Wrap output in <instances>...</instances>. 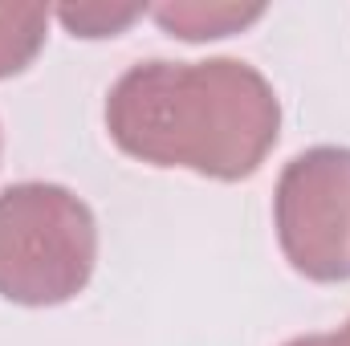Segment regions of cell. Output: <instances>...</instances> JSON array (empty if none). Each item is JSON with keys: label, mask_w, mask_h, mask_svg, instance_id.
Here are the masks:
<instances>
[{"label": "cell", "mask_w": 350, "mask_h": 346, "mask_svg": "<svg viewBox=\"0 0 350 346\" xmlns=\"http://www.w3.org/2000/svg\"><path fill=\"white\" fill-rule=\"evenodd\" d=\"M110 143L147 163L237 183L261 172L281 135V98L241 57L131 66L106 94Z\"/></svg>", "instance_id": "1"}, {"label": "cell", "mask_w": 350, "mask_h": 346, "mask_svg": "<svg viewBox=\"0 0 350 346\" xmlns=\"http://www.w3.org/2000/svg\"><path fill=\"white\" fill-rule=\"evenodd\" d=\"M98 265V220L66 183L25 179L0 191V297L25 310L74 302Z\"/></svg>", "instance_id": "2"}, {"label": "cell", "mask_w": 350, "mask_h": 346, "mask_svg": "<svg viewBox=\"0 0 350 346\" xmlns=\"http://www.w3.org/2000/svg\"><path fill=\"white\" fill-rule=\"evenodd\" d=\"M273 228L293 273L318 285L350 281V147L322 143L281 168Z\"/></svg>", "instance_id": "3"}, {"label": "cell", "mask_w": 350, "mask_h": 346, "mask_svg": "<svg viewBox=\"0 0 350 346\" xmlns=\"http://www.w3.org/2000/svg\"><path fill=\"white\" fill-rule=\"evenodd\" d=\"M151 16L159 21V29L179 41H220L232 37L249 25H257L265 16V4H224V0H167L155 4Z\"/></svg>", "instance_id": "4"}, {"label": "cell", "mask_w": 350, "mask_h": 346, "mask_svg": "<svg viewBox=\"0 0 350 346\" xmlns=\"http://www.w3.org/2000/svg\"><path fill=\"white\" fill-rule=\"evenodd\" d=\"M45 4H0V82L25 74L49 37Z\"/></svg>", "instance_id": "5"}, {"label": "cell", "mask_w": 350, "mask_h": 346, "mask_svg": "<svg viewBox=\"0 0 350 346\" xmlns=\"http://www.w3.org/2000/svg\"><path fill=\"white\" fill-rule=\"evenodd\" d=\"M147 12V4H114V0H82V4H62L53 8V16L82 41H102V37H118L126 33L139 16Z\"/></svg>", "instance_id": "6"}, {"label": "cell", "mask_w": 350, "mask_h": 346, "mask_svg": "<svg viewBox=\"0 0 350 346\" xmlns=\"http://www.w3.org/2000/svg\"><path fill=\"white\" fill-rule=\"evenodd\" d=\"M281 346H350V343L342 338V330H334V334H297V338H289Z\"/></svg>", "instance_id": "7"}, {"label": "cell", "mask_w": 350, "mask_h": 346, "mask_svg": "<svg viewBox=\"0 0 350 346\" xmlns=\"http://www.w3.org/2000/svg\"><path fill=\"white\" fill-rule=\"evenodd\" d=\"M342 338H347V343H350V318H347V326H342Z\"/></svg>", "instance_id": "8"}, {"label": "cell", "mask_w": 350, "mask_h": 346, "mask_svg": "<svg viewBox=\"0 0 350 346\" xmlns=\"http://www.w3.org/2000/svg\"><path fill=\"white\" fill-rule=\"evenodd\" d=\"M0 155H4V131H0Z\"/></svg>", "instance_id": "9"}]
</instances>
